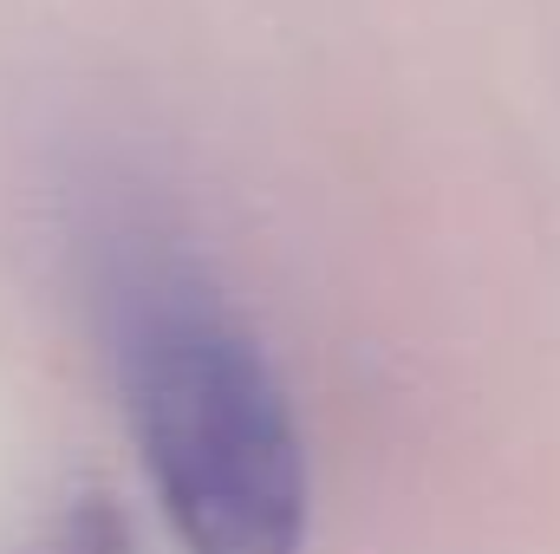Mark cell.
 Wrapping results in <instances>:
<instances>
[{
	"label": "cell",
	"instance_id": "1",
	"mask_svg": "<svg viewBox=\"0 0 560 554\" xmlns=\"http://www.w3.org/2000/svg\"><path fill=\"white\" fill-rule=\"evenodd\" d=\"M112 366L183 554L306 549V443L287 385L189 262L131 249L112 268Z\"/></svg>",
	"mask_w": 560,
	"mask_h": 554
},
{
	"label": "cell",
	"instance_id": "2",
	"mask_svg": "<svg viewBox=\"0 0 560 554\" xmlns=\"http://www.w3.org/2000/svg\"><path fill=\"white\" fill-rule=\"evenodd\" d=\"M33 554H131V529L105 496H79L66 516H52L46 542Z\"/></svg>",
	"mask_w": 560,
	"mask_h": 554
}]
</instances>
